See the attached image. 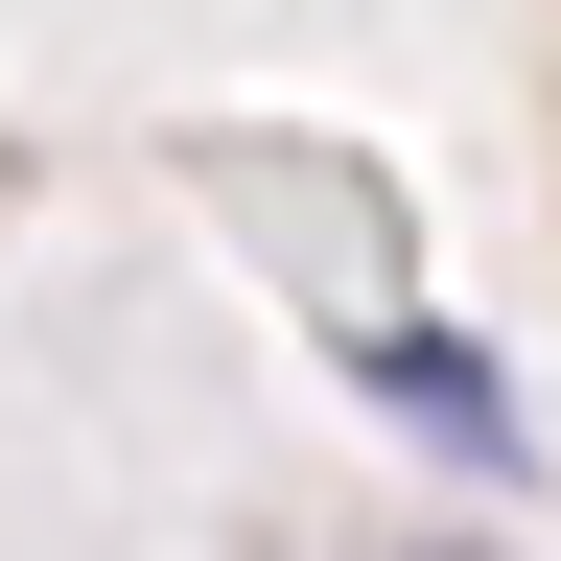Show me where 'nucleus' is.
Wrapping results in <instances>:
<instances>
[{"instance_id":"nucleus-1","label":"nucleus","mask_w":561,"mask_h":561,"mask_svg":"<svg viewBox=\"0 0 561 561\" xmlns=\"http://www.w3.org/2000/svg\"><path fill=\"white\" fill-rule=\"evenodd\" d=\"M351 375H375L421 445H468V468H515V375H491L468 328H351Z\"/></svg>"}]
</instances>
